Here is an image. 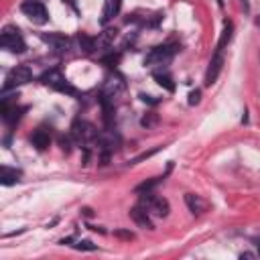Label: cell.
<instances>
[{
	"instance_id": "1",
	"label": "cell",
	"mask_w": 260,
	"mask_h": 260,
	"mask_svg": "<svg viewBox=\"0 0 260 260\" xmlns=\"http://www.w3.org/2000/svg\"><path fill=\"white\" fill-rule=\"evenodd\" d=\"M177 53V47L175 45H160V47H154L146 57H144V65L146 67H162V65H169L171 59L175 57Z\"/></svg>"
},
{
	"instance_id": "2",
	"label": "cell",
	"mask_w": 260,
	"mask_h": 260,
	"mask_svg": "<svg viewBox=\"0 0 260 260\" xmlns=\"http://www.w3.org/2000/svg\"><path fill=\"white\" fill-rule=\"evenodd\" d=\"M41 83L51 87V89H57V91H63V93H69V95H75V87L63 77L61 71L57 69H49L41 75Z\"/></svg>"
},
{
	"instance_id": "3",
	"label": "cell",
	"mask_w": 260,
	"mask_h": 260,
	"mask_svg": "<svg viewBox=\"0 0 260 260\" xmlns=\"http://www.w3.org/2000/svg\"><path fill=\"white\" fill-rule=\"evenodd\" d=\"M0 45H2L4 49L12 51V53H22V51L26 49V43H24V39H22L20 30H18V28H14V26H4V28H2Z\"/></svg>"
},
{
	"instance_id": "4",
	"label": "cell",
	"mask_w": 260,
	"mask_h": 260,
	"mask_svg": "<svg viewBox=\"0 0 260 260\" xmlns=\"http://www.w3.org/2000/svg\"><path fill=\"white\" fill-rule=\"evenodd\" d=\"M124 89H126L124 77L118 75V73H114V75H110V77L104 81V87H102V100H108V102L114 104V102L122 95Z\"/></svg>"
},
{
	"instance_id": "5",
	"label": "cell",
	"mask_w": 260,
	"mask_h": 260,
	"mask_svg": "<svg viewBox=\"0 0 260 260\" xmlns=\"http://www.w3.org/2000/svg\"><path fill=\"white\" fill-rule=\"evenodd\" d=\"M20 10H22L24 16H26L30 22H35V24H45L47 18H49L47 8H45L39 0H26V2H22Z\"/></svg>"
},
{
	"instance_id": "6",
	"label": "cell",
	"mask_w": 260,
	"mask_h": 260,
	"mask_svg": "<svg viewBox=\"0 0 260 260\" xmlns=\"http://www.w3.org/2000/svg\"><path fill=\"white\" fill-rule=\"evenodd\" d=\"M71 136L75 138V142H79V144H87V142L98 140L100 134L93 130L91 124H87V122H83V120H75L73 126H71Z\"/></svg>"
},
{
	"instance_id": "7",
	"label": "cell",
	"mask_w": 260,
	"mask_h": 260,
	"mask_svg": "<svg viewBox=\"0 0 260 260\" xmlns=\"http://www.w3.org/2000/svg\"><path fill=\"white\" fill-rule=\"evenodd\" d=\"M140 205H144L150 213H154V215H158V217H167V215H169V201L162 199V197L152 195L150 191H146V193L142 195Z\"/></svg>"
},
{
	"instance_id": "8",
	"label": "cell",
	"mask_w": 260,
	"mask_h": 260,
	"mask_svg": "<svg viewBox=\"0 0 260 260\" xmlns=\"http://www.w3.org/2000/svg\"><path fill=\"white\" fill-rule=\"evenodd\" d=\"M30 79H32V71L26 65H18V67H14V69L8 71L6 81H4V91L10 89V87H16V85H24Z\"/></svg>"
},
{
	"instance_id": "9",
	"label": "cell",
	"mask_w": 260,
	"mask_h": 260,
	"mask_svg": "<svg viewBox=\"0 0 260 260\" xmlns=\"http://www.w3.org/2000/svg\"><path fill=\"white\" fill-rule=\"evenodd\" d=\"M128 213H130L132 221H134L138 228H142V230H154V225H152V221H150V217H148V209H146L144 205H134Z\"/></svg>"
},
{
	"instance_id": "10",
	"label": "cell",
	"mask_w": 260,
	"mask_h": 260,
	"mask_svg": "<svg viewBox=\"0 0 260 260\" xmlns=\"http://www.w3.org/2000/svg\"><path fill=\"white\" fill-rule=\"evenodd\" d=\"M43 39L47 43L53 45V49L59 53V55H67L69 49H71V39L65 37V35H43Z\"/></svg>"
},
{
	"instance_id": "11",
	"label": "cell",
	"mask_w": 260,
	"mask_h": 260,
	"mask_svg": "<svg viewBox=\"0 0 260 260\" xmlns=\"http://www.w3.org/2000/svg\"><path fill=\"white\" fill-rule=\"evenodd\" d=\"M221 65H223L221 53H215V55L211 57V61H209V67H207V73H205V81H203L207 87L215 83V79H217V75H219V71H221Z\"/></svg>"
},
{
	"instance_id": "12",
	"label": "cell",
	"mask_w": 260,
	"mask_h": 260,
	"mask_svg": "<svg viewBox=\"0 0 260 260\" xmlns=\"http://www.w3.org/2000/svg\"><path fill=\"white\" fill-rule=\"evenodd\" d=\"M116 37H118V30L116 28H106L104 32H100L95 37V51H108V49H112Z\"/></svg>"
},
{
	"instance_id": "13",
	"label": "cell",
	"mask_w": 260,
	"mask_h": 260,
	"mask_svg": "<svg viewBox=\"0 0 260 260\" xmlns=\"http://www.w3.org/2000/svg\"><path fill=\"white\" fill-rule=\"evenodd\" d=\"M24 110H26V108H22V106H12V108H10L8 102H2V118H4L6 124H14V122H18Z\"/></svg>"
},
{
	"instance_id": "14",
	"label": "cell",
	"mask_w": 260,
	"mask_h": 260,
	"mask_svg": "<svg viewBox=\"0 0 260 260\" xmlns=\"http://www.w3.org/2000/svg\"><path fill=\"white\" fill-rule=\"evenodd\" d=\"M20 177H22V173H20L18 169H10V167H2V169H0V183H2L4 187L18 183Z\"/></svg>"
},
{
	"instance_id": "15",
	"label": "cell",
	"mask_w": 260,
	"mask_h": 260,
	"mask_svg": "<svg viewBox=\"0 0 260 260\" xmlns=\"http://www.w3.org/2000/svg\"><path fill=\"white\" fill-rule=\"evenodd\" d=\"M120 6H122V0H106L104 2V10H102V24H106L110 18H114L118 12H120Z\"/></svg>"
},
{
	"instance_id": "16",
	"label": "cell",
	"mask_w": 260,
	"mask_h": 260,
	"mask_svg": "<svg viewBox=\"0 0 260 260\" xmlns=\"http://www.w3.org/2000/svg\"><path fill=\"white\" fill-rule=\"evenodd\" d=\"M30 140H32V144H35L39 150H45V148L51 144V134H49L45 128H39V130H35V134L30 136Z\"/></svg>"
},
{
	"instance_id": "17",
	"label": "cell",
	"mask_w": 260,
	"mask_h": 260,
	"mask_svg": "<svg viewBox=\"0 0 260 260\" xmlns=\"http://www.w3.org/2000/svg\"><path fill=\"white\" fill-rule=\"evenodd\" d=\"M232 30H234V24H232L230 20H225V22H223V30H221L219 41H217V47H215V53H221V51L225 49V45L232 41Z\"/></svg>"
},
{
	"instance_id": "18",
	"label": "cell",
	"mask_w": 260,
	"mask_h": 260,
	"mask_svg": "<svg viewBox=\"0 0 260 260\" xmlns=\"http://www.w3.org/2000/svg\"><path fill=\"white\" fill-rule=\"evenodd\" d=\"M185 203H187V207L191 209V213H201V211L207 207V203H205L199 195H193V193H187V195H185Z\"/></svg>"
},
{
	"instance_id": "19",
	"label": "cell",
	"mask_w": 260,
	"mask_h": 260,
	"mask_svg": "<svg viewBox=\"0 0 260 260\" xmlns=\"http://www.w3.org/2000/svg\"><path fill=\"white\" fill-rule=\"evenodd\" d=\"M77 41H79V47H81V51H83V53H93V51H95V39H91V37H87V35L79 32Z\"/></svg>"
},
{
	"instance_id": "20",
	"label": "cell",
	"mask_w": 260,
	"mask_h": 260,
	"mask_svg": "<svg viewBox=\"0 0 260 260\" xmlns=\"http://www.w3.org/2000/svg\"><path fill=\"white\" fill-rule=\"evenodd\" d=\"M154 81H156L160 87H165L167 91H175V83H173V79H171L169 75H162V73H154Z\"/></svg>"
},
{
	"instance_id": "21",
	"label": "cell",
	"mask_w": 260,
	"mask_h": 260,
	"mask_svg": "<svg viewBox=\"0 0 260 260\" xmlns=\"http://www.w3.org/2000/svg\"><path fill=\"white\" fill-rule=\"evenodd\" d=\"M158 181H160V177H154V179H150V181H144V183H140V185L136 187V191H138V193H146V191H150Z\"/></svg>"
},
{
	"instance_id": "22",
	"label": "cell",
	"mask_w": 260,
	"mask_h": 260,
	"mask_svg": "<svg viewBox=\"0 0 260 260\" xmlns=\"http://www.w3.org/2000/svg\"><path fill=\"white\" fill-rule=\"evenodd\" d=\"M156 120H158V118H156V114H146V116L140 120V124H142L144 128H150V126H154V124H156Z\"/></svg>"
},
{
	"instance_id": "23",
	"label": "cell",
	"mask_w": 260,
	"mask_h": 260,
	"mask_svg": "<svg viewBox=\"0 0 260 260\" xmlns=\"http://www.w3.org/2000/svg\"><path fill=\"white\" fill-rule=\"evenodd\" d=\"M75 248H77V250H89V252L98 250V246H95V244H91L89 240H81V242H77V244H75Z\"/></svg>"
},
{
	"instance_id": "24",
	"label": "cell",
	"mask_w": 260,
	"mask_h": 260,
	"mask_svg": "<svg viewBox=\"0 0 260 260\" xmlns=\"http://www.w3.org/2000/svg\"><path fill=\"white\" fill-rule=\"evenodd\" d=\"M199 102H201V91H199V89L191 91V93H189V106H197Z\"/></svg>"
},
{
	"instance_id": "25",
	"label": "cell",
	"mask_w": 260,
	"mask_h": 260,
	"mask_svg": "<svg viewBox=\"0 0 260 260\" xmlns=\"http://www.w3.org/2000/svg\"><path fill=\"white\" fill-rule=\"evenodd\" d=\"M118 61H120V55H118V53H116V55H114V53H110L108 57H104V63H108V65H112V67H114Z\"/></svg>"
},
{
	"instance_id": "26",
	"label": "cell",
	"mask_w": 260,
	"mask_h": 260,
	"mask_svg": "<svg viewBox=\"0 0 260 260\" xmlns=\"http://www.w3.org/2000/svg\"><path fill=\"white\" fill-rule=\"evenodd\" d=\"M114 236L124 238V240H134V234H132V232H124V230H116V232H114Z\"/></svg>"
},
{
	"instance_id": "27",
	"label": "cell",
	"mask_w": 260,
	"mask_h": 260,
	"mask_svg": "<svg viewBox=\"0 0 260 260\" xmlns=\"http://www.w3.org/2000/svg\"><path fill=\"white\" fill-rule=\"evenodd\" d=\"M140 100L146 102V104H156V102H158L154 95H146V93H140Z\"/></svg>"
},
{
	"instance_id": "28",
	"label": "cell",
	"mask_w": 260,
	"mask_h": 260,
	"mask_svg": "<svg viewBox=\"0 0 260 260\" xmlns=\"http://www.w3.org/2000/svg\"><path fill=\"white\" fill-rule=\"evenodd\" d=\"M59 144H61V148H63L65 152H69V138L61 136V138H59Z\"/></svg>"
},
{
	"instance_id": "29",
	"label": "cell",
	"mask_w": 260,
	"mask_h": 260,
	"mask_svg": "<svg viewBox=\"0 0 260 260\" xmlns=\"http://www.w3.org/2000/svg\"><path fill=\"white\" fill-rule=\"evenodd\" d=\"M242 258H254V254H250V252H244V254H242Z\"/></svg>"
},
{
	"instance_id": "30",
	"label": "cell",
	"mask_w": 260,
	"mask_h": 260,
	"mask_svg": "<svg viewBox=\"0 0 260 260\" xmlns=\"http://www.w3.org/2000/svg\"><path fill=\"white\" fill-rule=\"evenodd\" d=\"M258 250H260V242H258Z\"/></svg>"
}]
</instances>
